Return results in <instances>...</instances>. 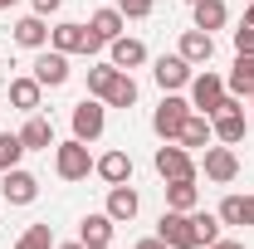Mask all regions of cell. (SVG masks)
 <instances>
[{
    "instance_id": "1",
    "label": "cell",
    "mask_w": 254,
    "mask_h": 249,
    "mask_svg": "<svg viewBox=\"0 0 254 249\" xmlns=\"http://www.w3.org/2000/svg\"><path fill=\"white\" fill-rule=\"evenodd\" d=\"M152 166H157L161 181H195V156L181 142H161L157 156H152Z\"/></svg>"
},
{
    "instance_id": "2",
    "label": "cell",
    "mask_w": 254,
    "mask_h": 249,
    "mask_svg": "<svg viewBox=\"0 0 254 249\" xmlns=\"http://www.w3.org/2000/svg\"><path fill=\"white\" fill-rule=\"evenodd\" d=\"M54 171H59V181H83L88 171H93V156H88V142H54Z\"/></svg>"
},
{
    "instance_id": "3",
    "label": "cell",
    "mask_w": 254,
    "mask_h": 249,
    "mask_svg": "<svg viewBox=\"0 0 254 249\" xmlns=\"http://www.w3.org/2000/svg\"><path fill=\"white\" fill-rule=\"evenodd\" d=\"M49 44H54L59 54H98V49H103V39H98L88 25H73V20L54 25V30H49Z\"/></svg>"
},
{
    "instance_id": "4",
    "label": "cell",
    "mask_w": 254,
    "mask_h": 249,
    "mask_svg": "<svg viewBox=\"0 0 254 249\" xmlns=\"http://www.w3.org/2000/svg\"><path fill=\"white\" fill-rule=\"evenodd\" d=\"M225 93H230V88H225L220 73H210V68H205V73H190V108H195V113L215 118L220 103H225Z\"/></svg>"
},
{
    "instance_id": "5",
    "label": "cell",
    "mask_w": 254,
    "mask_h": 249,
    "mask_svg": "<svg viewBox=\"0 0 254 249\" xmlns=\"http://www.w3.org/2000/svg\"><path fill=\"white\" fill-rule=\"evenodd\" d=\"M103 127H108V103H103V98L88 93L83 103H73V137H78V142H98Z\"/></svg>"
},
{
    "instance_id": "6",
    "label": "cell",
    "mask_w": 254,
    "mask_h": 249,
    "mask_svg": "<svg viewBox=\"0 0 254 249\" xmlns=\"http://www.w3.org/2000/svg\"><path fill=\"white\" fill-rule=\"evenodd\" d=\"M186 118H190V103H186V98H176V93H166V98H161V108L152 113V132H157L161 142H176Z\"/></svg>"
},
{
    "instance_id": "7",
    "label": "cell",
    "mask_w": 254,
    "mask_h": 249,
    "mask_svg": "<svg viewBox=\"0 0 254 249\" xmlns=\"http://www.w3.org/2000/svg\"><path fill=\"white\" fill-rule=\"evenodd\" d=\"M157 240H166L171 249H200L195 245V220H190V210H166L157 220Z\"/></svg>"
},
{
    "instance_id": "8",
    "label": "cell",
    "mask_w": 254,
    "mask_h": 249,
    "mask_svg": "<svg viewBox=\"0 0 254 249\" xmlns=\"http://www.w3.org/2000/svg\"><path fill=\"white\" fill-rule=\"evenodd\" d=\"M0 195H5L10 205H34V195H39V176L25 171V166H10V171H0Z\"/></svg>"
},
{
    "instance_id": "9",
    "label": "cell",
    "mask_w": 254,
    "mask_h": 249,
    "mask_svg": "<svg viewBox=\"0 0 254 249\" xmlns=\"http://www.w3.org/2000/svg\"><path fill=\"white\" fill-rule=\"evenodd\" d=\"M200 166H205V176H210V181H235V176H240V156H235V147H205V156H200Z\"/></svg>"
},
{
    "instance_id": "10",
    "label": "cell",
    "mask_w": 254,
    "mask_h": 249,
    "mask_svg": "<svg viewBox=\"0 0 254 249\" xmlns=\"http://www.w3.org/2000/svg\"><path fill=\"white\" fill-rule=\"evenodd\" d=\"M210 132H215V142H225V147H240L245 132H250L245 108H225V113H215V118H210Z\"/></svg>"
},
{
    "instance_id": "11",
    "label": "cell",
    "mask_w": 254,
    "mask_h": 249,
    "mask_svg": "<svg viewBox=\"0 0 254 249\" xmlns=\"http://www.w3.org/2000/svg\"><path fill=\"white\" fill-rule=\"evenodd\" d=\"M152 78H157L166 93H176V88H190V63L181 54H161L157 68H152Z\"/></svg>"
},
{
    "instance_id": "12",
    "label": "cell",
    "mask_w": 254,
    "mask_h": 249,
    "mask_svg": "<svg viewBox=\"0 0 254 249\" xmlns=\"http://www.w3.org/2000/svg\"><path fill=\"white\" fill-rule=\"evenodd\" d=\"M34 78H39L44 88H64V83H68V54L44 49V54L34 59Z\"/></svg>"
},
{
    "instance_id": "13",
    "label": "cell",
    "mask_w": 254,
    "mask_h": 249,
    "mask_svg": "<svg viewBox=\"0 0 254 249\" xmlns=\"http://www.w3.org/2000/svg\"><path fill=\"white\" fill-rule=\"evenodd\" d=\"M108 63H118V68L132 73V68H142V63H147V44H142V39H132V34H118V39L108 44Z\"/></svg>"
},
{
    "instance_id": "14",
    "label": "cell",
    "mask_w": 254,
    "mask_h": 249,
    "mask_svg": "<svg viewBox=\"0 0 254 249\" xmlns=\"http://www.w3.org/2000/svg\"><path fill=\"white\" fill-rule=\"evenodd\" d=\"M176 54H181L190 68H195V63H210V59H215V34H210V30H186Z\"/></svg>"
},
{
    "instance_id": "15",
    "label": "cell",
    "mask_w": 254,
    "mask_h": 249,
    "mask_svg": "<svg viewBox=\"0 0 254 249\" xmlns=\"http://www.w3.org/2000/svg\"><path fill=\"white\" fill-rule=\"evenodd\" d=\"M113 225H118V220L108 215V210L83 215V225H78V240H83V249H103V245H113Z\"/></svg>"
},
{
    "instance_id": "16",
    "label": "cell",
    "mask_w": 254,
    "mask_h": 249,
    "mask_svg": "<svg viewBox=\"0 0 254 249\" xmlns=\"http://www.w3.org/2000/svg\"><path fill=\"white\" fill-rule=\"evenodd\" d=\"M137 210H142V195L127 186H108V215L118 220V225H127V220H137Z\"/></svg>"
},
{
    "instance_id": "17",
    "label": "cell",
    "mask_w": 254,
    "mask_h": 249,
    "mask_svg": "<svg viewBox=\"0 0 254 249\" xmlns=\"http://www.w3.org/2000/svg\"><path fill=\"white\" fill-rule=\"evenodd\" d=\"M210 137H215V132H210V118L190 108V118H186V123H181V137H176V142H181L186 152H195V147L205 152V147H210Z\"/></svg>"
},
{
    "instance_id": "18",
    "label": "cell",
    "mask_w": 254,
    "mask_h": 249,
    "mask_svg": "<svg viewBox=\"0 0 254 249\" xmlns=\"http://www.w3.org/2000/svg\"><path fill=\"white\" fill-rule=\"evenodd\" d=\"M93 171L108 181V186H123V181H132V156L127 152H103L93 161Z\"/></svg>"
},
{
    "instance_id": "19",
    "label": "cell",
    "mask_w": 254,
    "mask_h": 249,
    "mask_svg": "<svg viewBox=\"0 0 254 249\" xmlns=\"http://www.w3.org/2000/svg\"><path fill=\"white\" fill-rule=\"evenodd\" d=\"M20 142H25V152H49L54 147V123L39 118V113H30V123L20 127Z\"/></svg>"
},
{
    "instance_id": "20",
    "label": "cell",
    "mask_w": 254,
    "mask_h": 249,
    "mask_svg": "<svg viewBox=\"0 0 254 249\" xmlns=\"http://www.w3.org/2000/svg\"><path fill=\"white\" fill-rule=\"evenodd\" d=\"M15 44L20 49H44L49 44V25H44V15H25V20H15Z\"/></svg>"
},
{
    "instance_id": "21",
    "label": "cell",
    "mask_w": 254,
    "mask_h": 249,
    "mask_svg": "<svg viewBox=\"0 0 254 249\" xmlns=\"http://www.w3.org/2000/svg\"><path fill=\"white\" fill-rule=\"evenodd\" d=\"M39 98H44V83L25 73V78H10V103L20 108V113H39Z\"/></svg>"
},
{
    "instance_id": "22",
    "label": "cell",
    "mask_w": 254,
    "mask_h": 249,
    "mask_svg": "<svg viewBox=\"0 0 254 249\" xmlns=\"http://www.w3.org/2000/svg\"><path fill=\"white\" fill-rule=\"evenodd\" d=\"M123 25H127V15L118 10V5H108V10H93V15H88V30H93L103 44H113V39L123 34Z\"/></svg>"
},
{
    "instance_id": "23",
    "label": "cell",
    "mask_w": 254,
    "mask_h": 249,
    "mask_svg": "<svg viewBox=\"0 0 254 249\" xmlns=\"http://www.w3.org/2000/svg\"><path fill=\"white\" fill-rule=\"evenodd\" d=\"M225 88H230L235 98H250L254 93V54H235V68H230Z\"/></svg>"
},
{
    "instance_id": "24",
    "label": "cell",
    "mask_w": 254,
    "mask_h": 249,
    "mask_svg": "<svg viewBox=\"0 0 254 249\" xmlns=\"http://www.w3.org/2000/svg\"><path fill=\"white\" fill-rule=\"evenodd\" d=\"M190 15H195V30H225L230 5H225V0H195V5H190Z\"/></svg>"
},
{
    "instance_id": "25",
    "label": "cell",
    "mask_w": 254,
    "mask_h": 249,
    "mask_svg": "<svg viewBox=\"0 0 254 249\" xmlns=\"http://www.w3.org/2000/svg\"><path fill=\"white\" fill-rule=\"evenodd\" d=\"M195 205H200L195 181H166V210H195Z\"/></svg>"
},
{
    "instance_id": "26",
    "label": "cell",
    "mask_w": 254,
    "mask_h": 249,
    "mask_svg": "<svg viewBox=\"0 0 254 249\" xmlns=\"http://www.w3.org/2000/svg\"><path fill=\"white\" fill-rule=\"evenodd\" d=\"M103 103H108V108H132V103H137V83H132V73H127V68L113 78V88H108Z\"/></svg>"
},
{
    "instance_id": "27",
    "label": "cell",
    "mask_w": 254,
    "mask_h": 249,
    "mask_svg": "<svg viewBox=\"0 0 254 249\" xmlns=\"http://www.w3.org/2000/svg\"><path fill=\"white\" fill-rule=\"evenodd\" d=\"M118 73H123L118 63H93V68H88V93H93V98H108V88H113Z\"/></svg>"
},
{
    "instance_id": "28",
    "label": "cell",
    "mask_w": 254,
    "mask_h": 249,
    "mask_svg": "<svg viewBox=\"0 0 254 249\" xmlns=\"http://www.w3.org/2000/svg\"><path fill=\"white\" fill-rule=\"evenodd\" d=\"M20 156H25V142H20V132H0V171L20 166Z\"/></svg>"
},
{
    "instance_id": "29",
    "label": "cell",
    "mask_w": 254,
    "mask_h": 249,
    "mask_svg": "<svg viewBox=\"0 0 254 249\" xmlns=\"http://www.w3.org/2000/svg\"><path fill=\"white\" fill-rule=\"evenodd\" d=\"M190 220H195V245L200 249L220 240V215H195V210H190Z\"/></svg>"
},
{
    "instance_id": "30",
    "label": "cell",
    "mask_w": 254,
    "mask_h": 249,
    "mask_svg": "<svg viewBox=\"0 0 254 249\" xmlns=\"http://www.w3.org/2000/svg\"><path fill=\"white\" fill-rule=\"evenodd\" d=\"M15 249H54V235H49V225H30L25 235H20V245Z\"/></svg>"
},
{
    "instance_id": "31",
    "label": "cell",
    "mask_w": 254,
    "mask_h": 249,
    "mask_svg": "<svg viewBox=\"0 0 254 249\" xmlns=\"http://www.w3.org/2000/svg\"><path fill=\"white\" fill-rule=\"evenodd\" d=\"M220 225H245V195H225L220 200Z\"/></svg>"
},
{
    "instance_id": "32",
    "label": "cell",
    "mask_w": 254,
    "mask_h": 249,
    "mask_svg": "<svg viewBox=\"0 0 254 249\" xmlns=\"http://www.w3.org/2000/svg\"><path fill=\"white\" fill-rule=\"evenodd\" d=\"M152 5H157V0H118V10H123L127 20H147V15H152Z\"/></svg>"
},
{
    "instance_id": "33",
    "label": "cell",
    "mask_w": 254,
    "mask_h": 249,
    "mask_svg": "<svg viewBox=\"0 0 254 249\" xmlns=\"http://www.w3.org/2000/svg\"><path fill=\"white\" fill-rule=\"evenodd\" d=\"M235 54H254V25H240L235 30Z\"/></svg>"
},
{
    "instance_id": "34",
    "label": "cell",
    "mask_w": 254,
    "mask_h": 249,
    "mask_svg": "<svg viewBox=\"0 0 254 249\" xmlns=\"http://www.w3.org/2000/svg\"><path fill=\"white\" fill-rule=\"evenodd\" d=\"M30 5H34V15H54L64 0H30Z\"/></svg>"
},
{
    "instance_id": "35",
    "label": "cell",
    "mask_w": 254,
    "mask_h": 249,
    "mask_svg": "<svg viewBox=\"0 0 254 249\" xmlns=\"http://www.w3.org/2000/svg\"><path fill=\"white\" fill-rule=\"evenodd\" d=\"M137 249H171V245H166V240H157V235H152V240H142V245H137Z\"/></svg>"
},
{
    "instance_id": "36",
    "label": "cell",
    "mask_w": 254,
    "mask_h": 249,
    "mask_svg": "<svg viewBox=\"0 0 254 249\" xmlns=\"http://www.w3.org/2000/svg\"><path fill=\"white\" fill-rule=\"evenodd\" d=\"M205 249H245L240 240H215V245H205Z\"/></svg>"
},
{
    "instance_id": "37",
    "label": "cell",
    "mask_w": 254,
    "mask_h": 249,
    "mask_svg": "<svg viewBox=\"0 0 254 249\" xmlns=\"http://www.w3.org/2000/svg\"><path fill=\"white\" fill-rule=\"evenodd\" d=\"M245 225H254V195H245Z\"/></svg>"
},
{
    "instance_id": "38",
    "label": "cell",
    "mask_w": 254,
    "mask_h": 249,
    "mask_svg": "<svg viewBox=\"0 0 254 249\" xmlns=\"http://www.w3.org/2000/svg\"><path fill=\"white\" fill-rule=\"evenodd\" d=\"M245 25H254V0H245Z\"/></svg>"
},
{
    "instance_id": "39",
    "label": "cell",
    "mask_w": 254,
    "mask_h": 249,
    "mask_svg": "<svg viewBox=\"0 0 254 249\" xmlns=\"http://www.w3.org/2000/svg\"><path fill=\"white\" fill-rule=\"evenodd\" d=\"M54 249H83V240H73V245H54Z\"/></svg>"
},
{
    "instance_id": "40",
    "label": "cell",
    "mask_w": 254,
    "mask_h": 249,
    "mask_svg": "<svg viewBox=\"0 0 254 249\" xmlns=\"http://www.w3.org/2000/svg\"><path fill=\"white\" fill-rule=\"evenodd\" d=\"M10 5H15V0H0V10H10Z\"/></svg>"
},
{
    "instance_id": "41",
    "label": "cell",
    "mask_w": 254,
    "mask_h": 249,
    "mask_svg": "<svg viewBox=\"0 0 254 249\" xmlns=\"http://www.w3.org/2000/svg\"><path fill=\"white\" fill-rule=\"evenodd\" d=\"M250 108H254V93H250Z\"/></svg>"
},
{
    "instance_id": "42",
    "label": "cell",
    "mask_w": 254,
    "mask_h": 249,
    "mask_svg": "<svg viewBox=\"0 0 254 249\" xmlns=\"http://www.w3.org/2000/svg\"><path fill=\"white\" fill-rule=\"evenodd\" d=\"M186 5H195V0H186Z\"/></svg>"
},
{
    "instance_id": "43",
    "label": "cell",
    "mask_w": 254,
    "mask_h": 249,
    "mask_svg": "<svg viewBox=\"0 0 254 249\" xmlns=\"http://www.w3.org/2000/svg\"><path fill=\"white\" fill-rule=\"evenodd\" d=\"M103 249H108V245H103Z\"/></svg>"
}]
</instances>
